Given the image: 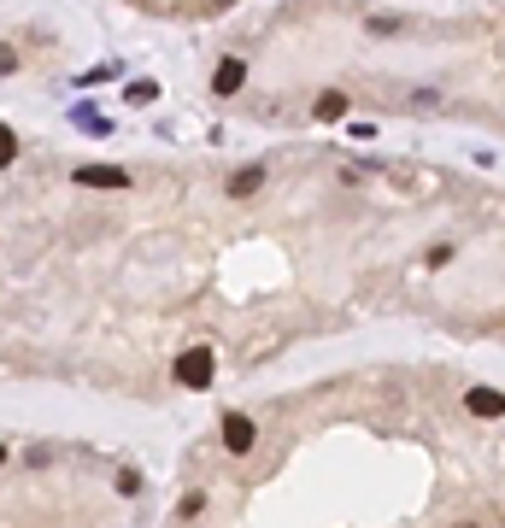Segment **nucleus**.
<instances>
[{
  "instance_id": "obj_1",
  "label": "nucleus",
  "mask_w": 505,
  "mask_h": 528,
  "mask_svg": "<svg viewBox=\"0 0 505 528\" xmlns=\"http://www.w3.org/2000/svg\"><path fill=\"white\" fill-rule=\"evenodd\" d=\"M211 370H218V359H211V347H183V359H177V388H211Z\"/></svg>"
},
{
  "instance_id": "obj_2",
  "label": "nucleus",
  "mask_w": 505,
  "mask_h": 528,
  "mask_svg": "<svg viewBox=\"0 0 505 528\" xmlns=\"http://www.w3.org/2000/svg\"><path fill=\"white\" fill-rule=\"evenodd\" d=\"M70 182H77V188H124L129 170H118V165H77Z\"/></svg>"
},
{
  "instance_id": "obj_3",
  "label": "nucleus",
  "mask_w": 505,
  "mask_h": 528,
  "mask_svg": "<svg viewBox=\"0 0 505 528\" xmlns=\"http://www.w3.org/2000/svg\"><path fill=\"white\" fill-rule=\"evenodd\" d=\"M252 441H259L252 417H247V411H229V417H224V446H229V452H252Z\"/></svg>"
},
{
  "instance_id": "obj_4",
  "label": "nucleus",
  "mask_w": 505,
  "mask_h": 528,
  "mask_svg": "<svg viewBox=\"0 0 505 528\" xmlns=\"http://www.w3.org/2000/svg\"><path fill=\"white\" fill-rule=\"evenodd\" d=\"M241 83H247V59H218V70H211V95H236Z\"/></svg>"
},
{
  "instance_id": "obj_5",
  "label": "nucleus",
  "mask_w": 505,
  "mask_h": 528,
  "mask_svg": "<svg viewBox=\"0 0 505 528\" xmlns=\"http://www.w3.org/2000/svg\"><path fill=\"white\" fill-rule=\"evenodd\" d=\"M464 405H470V417H505V393L500 388H470Z\"/></svg>"
},
{
  "instance_id": "obj_6",
  "label": "nucleus",
  "mask_w": 505,
  "mask_h": 528,
  "mask_svg": "<svg viewBox=\"0 0 505 528\" xmlns=\"http://www.w3.org/2000/svg\"><path fill=\"white\" fill-rule=\"evenodd\" d=\"M229 188V200H247V194H259V188H265V165H241L236 177L224 182Z\"/></svg>"
},
{
  "instance_id": "obj_7",
  "label": "nucleus",
  "mask_w": 505,
  "mask_h": 528,
  "mask_svg": "<svg viewBox=\"0 0 505 528\" xmlns=\"http://www.w3.org/2000/svg\"><path fill=\"white\" fill-rule=\"evenodd\" d=\"M318 118H323V124H335V118H347V95H341V88L318 95Z\"/></svg>"
},
{
  "instance_id": "obj_8",
  "label": "nucleus",
  "mask_w": 505,
  "mask_h": 528,
  "mask_svg": "<svg viewBox=\"0 0 505 528\" xmlns=\"http://www.w3.org/2000/svg\"><path fill=\"white\" fill-rule=\"evenodd\" d=\"M70 118H77V129H88V136H112V124H106V118H95V106H77Z\"/></svg>"
},
{
  "instance_id": "obj_9",
  "label": "nucleus",
  "mask_w": 505,
  "mask_h": 528,
  "mask_svg": "<svg viewBox=\"0 0 505 528\" xmlns=\"http://www.w3.org/2000/svg\"><path fill=\"white\" fill-rule=\"evenodd\" d=\"M12 159H18V129L0 124V165H12Z\"/></svg>"
},
{
  "instance_id": "obj_10",
  "label": "nucleus",
  "mask_w": 505,
  "mask_h": 528,
  "mask_svg": "<svg viewBox=\"0 0 505 528\" xmlns=\"http://www.w3.org/2000/svg\"><path fill=\"white\" fill-rule=\"evenodd\" d=\"M129 106H147V100H159V83H129Z\"/></svg>"
},
{
  "instance_id": "obj_11",
  "label": "nucleus",
  "mask_w": 505,
  "mask_h": 528,
  "mask_svg": "<svg viewBox=\"0 0 505 528\" xmlns=\"http://www.w3.org/2000/svg\"><path fill=\"white\" fill-rule=\"evenodd\" d=\"M118 493H124V499H136V493H141V475H136V470H118Z\"/></svg>"
},
{
  "instance_id": "obj_12",
  "label": "nucleus",
  "mask_w": 505,
  "mask_h": 528,
  "mask_svg": "<svg viewBox=\"0 0 505 528\" xmlns=\"http://www.w3.org/2000/svg\"><path fill=\"white\" fill-rule=\"evenodd\" d=\"M200 511H206V493H188V499L177 505V516H183V523H188V516H200Z\"/></svg>"
},
{
  "instance_id": "obj_13",
  "label": "nucleus",
  "mask_w": 505,
  "mask_h": 528,
  "mask_svg": "<svg viewBox=\"0 0 505 528\" xmlns=\"http://www.w3.org/2000/svg\"><path fill=\"white\" fill-rule=\"evenodd\" d=\"M6 70H18V54H12V47H0V77H6Z\"/></svg>"
},
{
  "instance_id": "obj_14",
  "label": "nucleus",
  "mask_w": 505,
  "mask_h": 528,
  "mask_svg": "<svg viewBox=\"0 0 505 528\" xmlns=\"http://www.w3.org/2000/svg\"><path fill=\"white\" fill-rule=\"evenodd\" d=\"M0 464H6V446H0Z\"/></svg>"
}]
</instances>
